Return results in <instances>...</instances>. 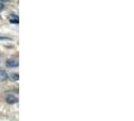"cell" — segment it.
Listing matches in <instances>:
<instances>
[{
    "label": "cell",
    "instance_id": "cell-2",
    "mask_svg": "<svg viewBox=\"0 0 134 121\" xmlns=\"http://www.w3.org/2000/svg\"><path fill=\"white\" fill-rule=\"evenodd\" d=\"M6 66L8 68H17L19 66V63L17 59H9L6 60Z\"/></svg>",
    "mask_w": 134,
    "mask_h": 121
},
{
    "label": "cell",
    "instance_id": "cell-4",
    "mask_svg": "<svg viewBox=\"0 0 134 121\" xmlns=\"http://www.w3.org/2000/svg\"><path fill=\"white\" fill-rule=\"evenodd\" d=\"M7 78H8V75L5 71H3V70H0V81H4L6 80Z\"/></svg>",
    "mask_w": 134,
    "mask_h": 121
},
{
    "label": "cell",
    "instance_id": "cell-5",
    "mask_svg": "<svg viewBox=\"0 0 134 121\" xmlns=\"http://www.w3.org/2000/svg\"><path fill=\"white\" fill-rule=\"evenodd\" d=\"M10 80L11 81H18L19 80V75L18 74H12L10 76Z\"/></svg>",
    "mask_w": 134,
    "mask_h": 121
},
{
    "label": "cell",
    "instance_id": "cell-6",
    "mask_svg": "<svg viewBox=\"0 0 134 121\" xmlns=\"http://www.w3.org/2000/svg\"><path fill=\"white\" fill-rule=\"evenodd\" d=\"M11 38L6 37V36H0V40H10Z\"/></svg>",
    "mask_w": 134,
    "mask_h": 121
},
{
    "label": "cell",
    "instance_id": "cell-7",
    "mask_svg": "<svg viewBox=\"0 0 134 121\" xmlns=\"http://www.w3.org/2000/svg\"><path fill=\"white\" fill-rule=\"evenodd\" d=\"M3 8H4V5H3V3H1V2H0V12L3 10Z\"/></svg>",
    "mask_w": 134,
    "mask_h": 121
},
{
    "label": "cell",
    "instance_id": "cell-8",
    "mask_svg": "<svg viewBox=\"0 0 134 121\" xmlns=\"http://www.w3.org/2000/svg\"><path fill=\"white\" fill-rule=\"evenodd\" d=\"M1 1H3V2H5V1H8V0H1Z\"/></svg>",
    "mask_w": 134,
    "mask_h": 121
},
{
    "label": "cell",
    "instance_id": "cell-3",
    "mask_svg": "<svg viewBox=\"0 0 134 121\" xmlns=\"http://www.w3.org/2000/svg\"><path fill=\"white\" fill-rule=\"evenodd\" d=\"M8 19L9 21L11 22V23H18L19 22V17L17 16V15H15V14H10L9 16H8Z\"/></svg>",
    "mask_w": 134,
    "mask_h": 121
},
{
    "label": "cell",
    "instance_id": "cell-1",
    "mask_svg": "<svg viewBox=\"0 0 134 121\" xmlns=\"http://www.w3.org/2000/svg\"><path fill=\"white\" fill-rule=\"evenodd\" d=\"M4 97H5L6 102L9 103V104H15V103L18 102V97H17V95L13 94L12 92H6L5 95H4Z\"/></svg>",
    "mask_w": 134,
    "mask_h": 121
}]
</instances>
